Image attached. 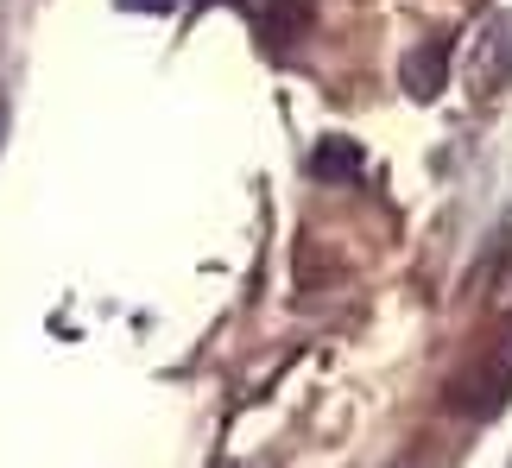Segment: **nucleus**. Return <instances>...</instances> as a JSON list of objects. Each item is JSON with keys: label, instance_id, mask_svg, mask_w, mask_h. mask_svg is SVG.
Instances as JSON below:
<instances>
[{"label": "nucleus", "instance_id": "nucleus-1", "mask_svg": "<svg viewBox=\"0 0 512 468\" xmlns=\"http://www.w3.org/2000/svg\"><path fill=\"white\" fill-rule=\"evenodd\" d=\"M506 393H512V342H506V348H494L487 361L462 367V374L449 380V412H468V418H494L500 405H506Z\"/></svg>", "mask_w": 512, "mask_h": 468}, {"label": "nucleus", "instance_id": "nucleus-2", "mask_svg": "<svg viewBox=\"0 0 512 468\" xmlns=\"http://www.w3.org/2000/svg\"><path fill=\"white\" fill-rule=\"evenodd\" d=\"M367 171V152L354 140H317V152H310V178L317 184H348Z\"/></svg>", "mask_w": 512, "mask_h": 468}, {"label": "nucleus", "instance_id": "nucleus-3", "mask_svg": "<svg viewBox=\"0 0 512 468\" xmlns=\"http://www.w3.org/2000/svg\"><path fill=\"white\" fill-rule=\"evenodd\" d=\"M443 57H449L443 38H437V45H424L418 57H405V89L418 95V102H430V95L443 89Z\"/></svg>", "mask_w": 512, "mask_h": 468}, {"label": "nucleus", "instance_id": "nucleus-4", "mask_svg": "<svg viewBox=\"0 0 512 468\" xmlns=\"http://www.w3.org/2000/svg\"><path fill=\"white\" fill-rule=\"evenodd\" d=\"M0 140H7V95H0Z\"/></svg>", "mask_w": 512, "mask_h": 468}]
</instances>
